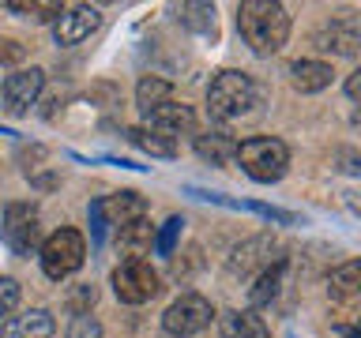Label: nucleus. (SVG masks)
<instances>
[{
  "mask_svg": "<svg viewBox=\"0 0 361 338\" xmlns=\"http://www.w3.org/2000/svg\"><path fill=\"white\" fill-rule=\"evenodd\" d=\"M237 30L256 56H271L290 38V15L275 0H245L237 8Z\"/></svg>",
  "mask_w": 361,
  "mask_h": 338,
  "instance_id": "1",
  "label": "nucleus"
},
{
  "mask_svg": "<svg viewBox=\"0 0 361 338\" xmlns=\"http://www.w3.org/2000/svg\"><path fill=\"white\" fill-rule=\"evenodd\" d=\"M233 162L245 169L259 184H271V180H282L290 169V146L282 139H271V135H252V139L237 143Z\"/></svg>",
  "mask_w": 361,
  "mask_h": 338,
  "instance_id": "2",
  "label": "nucleus"
},
{
  "mask_svg": "<svg viewBox=\"0 0 361 338\" xmlns=\"http://www.w3.org/2000/svg\"><path fill=\"white\" fill-rule=\"evenodd\" d=\"M256 98H259L256 83L245 72H233V68L219 72L207 87V109H211V117H219V120H237V117H245V113H252Z\"/></svg>",
  "mask_w": 361,
  "mask_h": 338,
  "instance_id": "3",
  "label": "nucleus"
},
{
  "mask_svg": "<svg viewBox=\"0 0 361 338\" xmlns=\"http://www.w3.org/2000/svg\"><path fill=\"white\" fill-rule=\"evenodd\" d=\"M83 259H87V241L79 230H56L53 237L42 241V270L53 282L75 275L83 267Z\"/></svg>",
  "mask_w": 361,
  "mask_h": 338,
  "instance_id": "4",
  "label": "nucleus"
},
{
  "mask_svg": "<svg viewBox=\"0 0 361 338\" xmlns=\"http://www.w3.org/2000/svg\"><path fill=\"white\" fill-rule=\"evenodd\" d=\"M0 237L16 256H30L42 244V225H38V207L34 203H8L4 222H0Z\"/></svg>",
  "mask_w": 361,
  "mask_h": 338,
  "instance_id": "5",
  "label": "nucleus"
},
{
  "mask_svg": "<svg viewBox=\"0 0 361 338\" xmlns=\"http://www.w3.org/2000/svg\"><path fill=\"white\" fill-rule=\"evenodd\" d=\"M158 289H162V278L147 259H124L113 270V293L124 304H147L151 297H158Z\"/></svg>",
  "mask_w": 361,
  "mask_h": 338,
  "instance_id": "6",
  "label": "nucleus"
},
{
  "mask_svg": "<svg viewBox=\"0 0 361 338\" xmlns=\"http://www.w3.org/2000/svg\"><path fill=\"white\" fill-rule=\"evenodd\" d=\"M211 320H214V308H211L207 297H200V293H180V297L166 308L162 327L173 338H192V334L207 331Z\"/></svg>",
  "mask_w": 361,
  "mask_h": 338,
  "instance_id": "7",
  "label": "nucleus"
},
{
  "mask_svg": "<svg viewBox=\"0 0 361 338\" xmlns=\"http://www.w3.org/2000/svg\"><path fill=\"white\" fill-rule=\"evenodd\" d=\"M316 45L335 56H357L361 53V15L343 11V15L327 19L320 34H316Z\"/></svg>",
  "mask_w": 361,
  "mask_h": 338,
  "instance_id": "8",
  "label": "nucleus"
},
{
  "mask_svg": "<svg viewBox=\"0 0 361 338\" xmlns=\"http://www.w3.org/2000/svg\"><path fill=\"white\" fill-rule=\"evenodd\" d=\"M45 90V72L42 68H23V72H11L0 87V98H4L8 113H30V106L42 98Z\"/></svg>",
  "mask_w": 361,
  "mask_h": 338,
  "instance_id": "9",
  "label": "nucleus"
},
{
  "mask_svg": "<svg viewBox=\"0 0 361 338\" xmlns=\"http://www.w3.org/2000/svg\"><path fill=\"white\" fill-rule=\"evenodd\" d=\"M98 27H102V11L79 4V8H68V11L56 15L53 38H56V45H79V42H87Z\"/></svg>",
  "mask_w": 361,
  "mask_h": 338,
  "instance_id": "10",
  "label": "nucleus"
},
{
  "mask_svg": "<svg viewBox=\"0 0 361 338\" xmlns=\"http://www.w3.org/2000/svg\"><path fill=\"white\" fill-rule=\"evenodd\" d=\"M282 256H275V241L271 237H252L241 248H233L230 256V275H248V270H267L271 263H279Z\"/></svg>",
  "mask_w": 361,
  "mask_h": 338,
  "instance_id": "11",
  "label": "nucleus"
},
{
  "mask_svg": "<svg viewBox=\"0 0 361 338\" xmlns=\"http://www.w3.org/2000/svg\"><path fill=\"white\" fill-rule=\"evenodd\" d=\"M147 117V128L158 132V135H169V132H192L196 128V113H192L188 106H158L151 113H143Z\"/></svg>",
  "mask_w": 361,
  "mask_h": 338,
  "instance_id": "12",
  "label": "nucleus"
},
{
  "mask_svg": "<svg viewBox=\"0 0 361 338\" xmlns=\"http://www.w3.org/2000/svg\"><path fill=\"white\" fill-rule=\"evenodd\" d=\"M196 154L211 165H226V162H233V154H237V139L230 132H200L196 135Z\"/></svg>",
  "mask_w": 361,
  "mask_h": 338,
  "instance_id": "13",
  "label": "nucleus"
},
{
  "mask_svg": "<svg viewBox=\"0 0 361 338\" xmlns=\"http://www.w3.org/2000/svg\"><path fill=\"white\" fill-rule=\"evenodd\" d=\"M106 214L113 218L117 230H124V225L147 218V199L140 196V192H117L113 199H106Z\"/></svg>",
  "mask_w": 361,
  "mask_h": 338,
  "instance_id": "14",
  "label": "nucleus"
},
{
  "mask_svg": "<svg viewBox=\"0 0 361 338\" xmlns=\"http://www.w3.org/2000/svg\"><path fill=\"white\" fill-rule=\"evenodd\" d=\"M219 327L222 338H271V327L256 312H226Z\"/></svg>",
  "mask_w": 361,
  "mask_h": 338,
  "instance_id": "15",
  "label": "nucleus"
},
{
  "mask_svg": "<svg viewBox=\"0 0 361 338\" xmlns=\"http://www.w3.org/2000/svg\"><path fill=\"white\" fill-rule=\"evenodd\" d=\"M290 75L301 94H316V90L331 87V64H324V61H298L290 68Z\"/></svg>",
  "mask_w": 361,
  "mask_h": 338,
  "instance_id": "16",
  "label": "nucleus"
},
{
  "mask_svg": "<svg viewBox=\"0 0 361 338\" xmlns=\"http://www.w3.org/2000/svg\"><path fill=\"white\" fill-rule=\"evenodd\" d=\"M327 289H331L335 301L361 297V259H346L343 267H335L331 278H327Z\"/></svg>",
  "mask_w": 361,
  "mask_h": 338,
  "instance_id": "17",
  "label": "nucleus"
},
{
  "mask_svg": "<svg viewBox=\"0 0 361 338\" xmlns=\"http://www.w3.org/2000/svg\"><path fill=\"white\" fill-rule=\"evenodd\" d=\"M169 98H173V83H169V79L143 75L140 87H135V101H140L143 113H151V109H158V106H169Z\"/></svg>",
  "mask_w": 361,
  "mask_h": 338,
  "instance_id": "18",
  "label": "nucleus"
},
{
  "mask_svg": "<svg viewBox=\"0 0 361 338\" xmlns=\"http://www.w3.org/2000/svg\"><path fill=\"white\" fill-rule=\"evenodd\" d=\"M282 278H286V259H279V263H271L267 270H259L256 286L248 289V301H252V304L275 301V297H279V289H282Z\"/></svg>",
  "mask_w": 361,
  "mask_h": 338,
  "instance_id": "19",
  "label": "nucleus"
},
{
  "mask_svg": "<svg viewBox=\"0 0 361 338\" xmlns=\"http://www.w3.org/2000/svg\"><path fill=\"white\" fill-rule=\"evenodd\" d=\"M124 135H128L132 146H140V151H147L151 158H173V154H177L173 139H166V135H158V132H151V128H128Z\"/></svg>",
  "mask_w": 361,
  "mask_h": 338,
  "instance_id": "20",
  "label": "nucleus"
},
{
  "mask_svg": "<svg viewBox=\"0 0 361 338\" xmlns=\"http://www.w3.org/2000/svg\"><path fill=\"white\" fill-rule=\"evenodd\" d=\"M117 241H121V252L128 259H143L147 248H151V225H147V222L124 225V230H117Z\"/></svg>",
  "mask_w": 361,
  "mask_h": 338,
  "instance_id": "21",
  "label": "nucleus"
},
{
  "mask_svg": "<svg viewBox=\"0 0 361 338\" xmlns=\"http://www.w3.org/2000/svg\"><path fill=\"white\" fill-rule=\"evenodd\" d=\"M19 338H53V315L45 308H34L19 320Z\"/></svg>",
  "mask_w": 361,
  "mask_h": 338,
  "instance_id": "22",
  "label": "nucleus"
},
{
  "mask_svg": "<svg viewBox=\"0 0 361 338\" xmlns=\"http://www.w3.org/2000/svg\"><path fill=\"white\" fill-rule=\"evenodd\" d=\"M180 225H185V218H177V214H173V218H166V225L154 233V241H151V244H154V252H158V256H173L177 237H180Z\"/></svg>",
  "mask_w": 361,
  "mask_h": 338,
  "instance_id": "23",
  "label": "nucleus"
},
{
  "mask_svg": "<svg viewBox=\"0 0 361 338\" xmlns=\"http://www.w3.org/2000/svg\"><path fill=\"white\" fill-rule=\"evenodd\" d=\"M180 19H185V27L192 30H214V8L211 4H185L180 8Z\"/></svg>",
  "mask_w": 361,
  "mask_h": 338,
  "instance_id": "24",
  "label": "nucleus"
},
{
  "mask_svg": "<svg viewBox=\"0 0 361 338\" xmlns=\"http://www.w3.org/2000/svg\"><path fill=\"white\" fill-rule=\"evenodd\" d=\"M8 11H16L23 19H34V23H45L49 15H61V4H23V0H8Z\"/></svg>",
  "mask_w": 361,
  "mask_h": 338,
  "instance_id": "25",
  "label": "nucleus"
},
{
  "mask_svg": "<svg viewBox=\"0 0 361 338\" xmlns=\"http://www.w3.org/2000/svg\"><path fill=\"white\" fill-rule=\"evenodd\" d=\"M68 338H102V323L90 312L72 315V323H68Z\"/></svg>",
  "mask_w": 361,
  "mask_h": 338,
  "instance_id": "26",
  "label": "nucleus"
},
{
  "mask_svg": "<svg viewBox=\"0 0 361 338\" xmlns=\"http://www.w3.org/2000/svg\"><path fill=\"white\" fill-rule=\"evenodd\" d=\"M19 304V282L16 278H0V323L8 320V312Z\"/></svg>",
  "mask_w": 361,
  "mask_h": 338,
  "instance_id": "27",
  "label": "nucleus"
},
{
  "mask_svg": "<svg viewBox=\"0 0 361 338\" xmlns=\"http://www.w3.org/2000/svg\"><path fill=\"white\" fill-rule=\"evenodd\" d=\"M98 301V289L94 286H79L72 297H68V308H72V315H83V312H90V304Z\"/></svg>",
  "mask_w": 361,
  "mask_h": 338,
  "instance_id": "28",
  "label": "nucleus"
},
{
  "mask_svg": "<svg viewBox=\"0 0 361 338\" xmlns=\"http://www.w3.org/2000/svg\"><path fill=\"white\" fill-rule=\"evenodd\" d=\"M90 237H94V244L106 241V199L90 203Z\"/></svg>",
  "mask_w": 361,
  "mask_h": 338,
  "instance_id": "29",
  "label": "nucleus"
},
{
  "mask_svg": "<svg viewBox=\"0 0 361 338\" xmlns=\"http://www.w3.org/2000/svg\"><path fill=\"white\" fill-rule=\"evenodd\" d=\"M16 61H23V45L0 38V64H16Z\"/></svg>",
  "mask_w": 361,
  "mask_h": 338,
  "instance_id": "30",
  "label": "nucleus"
},
{
  "mask_svg": "<svg viewBox=\"0 0 361 338\" xmlns=\"http://www.w3.org/2000/svg\"><path fill=\"white\" fill-rule=\"evenodd\" d=\"M346 98L361 106V68H354V72L346 75Z\"/></svg>",
  "mask_w": 361,
  "mask_h": 338,
  "instance_id": "31",
  "label": "nucleus"
},
{
  "mask_svg": "<svg viewBox=\"0 0 361 338\" xmlns=\"http://www.w3.org/2000/svg\"><path fill=\"white\" fill-rule=\"evenodd\" d=\"M338 338H361V315L350 327H343V334H338Z\"/></svg>",
  "mask_w": 361,
  "mask_h": 338,
  "instance_id": "32",
  "label": "nucleus"
}]
</instances>
